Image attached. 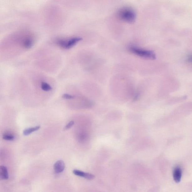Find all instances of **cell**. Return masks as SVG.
<instances>
[{"label":"cell","mask_w":192,"mask_h":192,"mask_svg":"<svg viewBox=\"0 0 192 192\" xmlns=\"http://www.w3.org/2000/svg\"><path fill=\"white\" fill-rule=\"evenodd\" d=\"M41 89L45 91H49L52 90V88L50 86L45 82H42L41 85Z\"/></svg>","instance_id":"30bf717a"},{"label":"cell","mask_w":192,"mask_h":192,"mask_svg":"<svg viewBox=\"0 0 192 192\" xmlns=\"http://www.w3.org/2000/svg\"><path fill=\"white\" fill-rule=\"evenodd\" d=\"M82 40L80 37H76L71 38L69 40H65V45L64 49H69L76 44Z\"/></svg>","instance_id":"3957f363"},{"label":"cell","mask_w":192,"mask_h":192,"mask_svg":"<svg viewBox=\"0 0 192 192\" xmlns=\"http://www.w3.org/2000/svg\"><path fill=\"white\" fill-rule=\"evenodd\" d=\"M4 140L8 141H12L14 139L15 137L14 136L10 134H5L3 136Z\"/></svg>","instance_id":"8fae6325"},{"label":"cell","mask_w":192,"mask_h":192,"mask_svg":"<svg viewBox=\"0 0 192 192\" xmlns=\"http://www.w3.org/2000/svg\"><path fill=\"white\" fill-rule=\"evenodd\" d=\"M73 172L75 175L85 178L88 180H92L95 178L94 175L90 173H85L80 170H74Z\"/></svg>","instance_id":"277c9868"},{"label":"cell","mask_w":192,"mask_h":192,"mask_svg":"<svg viewBox=\"0 0 192 192\" xmlns=\"http://www.w3.org/2000/svg\"><path fill=\"white\" fill-rule=\"evenodd\" d=\"M182 176L181 169L179 167L175 168L173 172V177L174 180L176 183H179L181 180Z\"/></svg>","instance_id":"8992f818"},{"label":"cell","mask_w":192,"mask_h":192,"mask_svg":"<svg viewBox=\"0 0 192 192\" xmlns=\"http://www.w3.org/2000/svg\"><path fill=\"white\" fill-rule=\"evenodd\" d=\"M190 60H192V57H191V58H190Z\"/></svg>","instance_id":"5bb4252c"},{"label":"cell","mask_w":192,"mask_h":192,"mask_svg":"<svg viewBox=\"0 0 192 192\" xmlns=\"http://www.w3.org/2000/svg\"><path fill=\"white\" fill-rule=\"evenodd\" d=\"M74 121H70L69 123H68L67 125H66L65 127H64V131L67 130H69V129L71 128L72 127H73L74 125Z\"/></svg>","instance_id":"7c38bea8"},{"label":"cell","mask_w":192,"mask_h":192,"mask_svg":"<svg viewBox=\"0 0 192 192\" xmlns=\"http://www.w3.org/2000/svg\"><path fill=\"white\" fill-rule=\"evenodd\" d=\"M128 50L132 54L143 58L154 60L156 58L155 53L151 50L134 46L129 47Z\"/></svg>","instance_id":"7a4b0ae2"},{"label":"cell","mask_w":192,"mask_h":192,"mask_svg":"<svg viewBox=\"0 0 192 192\" xmlns=\"http://www.w3.org/2000/svg\"><path fill=\"white\" fill-rule=\"evenodd\" d=\"M65 164L64 161L62 160L57 161L55 163L54 166V172L56 174H60L63 172L65 169Z\"/></svg>","instance_id":"5b68a950"},{"label":"cell","mask_w":192,"mask_h":192,"mask_svg":"<svg viewBox=\"0 0 192 192\" xmlns=\"http://www.w3.org/2000/svg\"><path fill=\"white\" fill-rule=\"evenodd\" d=\"M0 177L4 180L8 179L9 176L7 167L3 165L0 167Z\"/></svg>","instance_id":"52a82bcc"},{"label":"cell","mask_w":192,"mask_h":192,"mask_svg":"<svg viewBox=\"0 0 192 192\" xmlns=\"http://www.w3.org/2000/svg\"><path fill=\"white\" fill-rule=\"evenodd\" d=\"M62 97L64 99H72L75 98V96L69 94H65L63 95Z\"/></svg>","instance_id":"4fadbf2b"},{"label":"cell","mask_w":192,"mask_h":192,"mask_svg":"<svg viewBox=\"0 0 192 192\" xmlns=\"http://www.w3.org/2000/svg\"><path fill=\"white\" fill-rule=\"evenodd\" d=\"M33 40L31 38L28 37L24 39L23 42V45L24 48L29 49L31 48L33 44Z\"/></svg>","instance_id":"ba28073f"},{"label":"cell","mask_w":192,"mask_h":192,"mask_svg":"<svg viewBox=\"0 0 192 192\" xmlns=\"http://www.w3.org/2000/svg\"><path fill=\"white\" fill-rule=\"evenodd\" d=\"M40 128V126H38L34 127H32L31 128H29L24 130L23 131V134L24 136L29 135L31 134L32 133L36 132Z\"/></svg>","instance_id":"9c48e42d"},{"label":"cell","mask_w":192,"mask_h":192,"mask_svg":"<svg viewBox=\"0 0 192 192\" xmlns=\"http://www.w3.org/2000/svg\"><path fill=\"white\" fill-rule=\"evenodd\" d=\"M118 15L121 20L128 23L135 21L137 16L135 11L130 7H123L120 9Z\"/></svg>","instance_id":"6da1fadb"}]
</instances>
